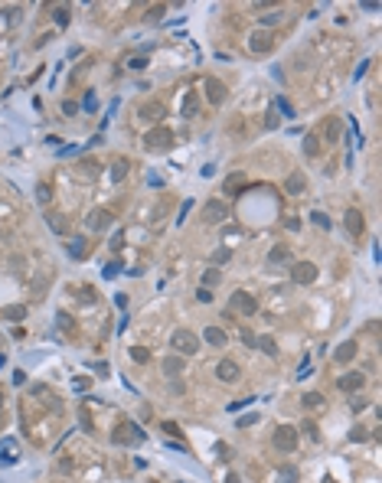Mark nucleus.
I'll return each mask as SVG.
<instances>
[{
	"label": "nucleus",
	"instance_id": "5",
	"mask_svg": "<svg viewBox=\"0 0 382 483\" xmlns=\"http://www.w3.org/2000/svg\"><path fill=\"white\" fill-rule=\"evenodd\" d=\"M229 310H235V314H242V317H252L255 310H258V300L248 291H235L232 297H229Z\"/></svg>",
	"mask_w": 382,
	"mask_h": 483
},
{
	"label": "nucleus",
	"instance_id": "14",
	"mask_svg": "<svg viewBox=\"0 0 382 483\" xmlns=\"http://www.w3.org/2000/svg\"><path fill=\"white\" fill-rule=\"evenodd\" d=\"M356 349H359V343H356V340H346V343H340V346L333 349V363H353Z\"/></svg>",
	"mask_w": 382,
	"mask_h": 483
},
{
	"label": "nucleus",
	"instance_id": "28",
	"mask_svg": "<svg viewBox=\"0 0 382 483\" xmlns=\"http://www.w3.org/2000/svg\"><path fill=\"white\" fill-rule=\"evenodd\" d=\"M46 222H49V229H52V232L66 235V216H59V212H49V216H46Z\"/></svg>",
	"mask_w": 382,
	"mask_h": 483
},
{
	"label": "nucleus",
	"instance_id": "52",
	"mask_svg": "<svg viewBox=\"0 0 382 483\" xmlns=\"http://www.w3.org/2000/svg\"><path fill=\"white\" fill-rule=\"evenodd\" d=\"M36 199H39V203H49V186H39V190H36Z\"/></svg>",
	"mask_w": 382,
	"mask_h": 483
},
{
	"label": "nucleus",
	"instance_id": "62",
	"mask_svg": "<svg viewBox=\"0 0 382 483\" xmlns=\"http://www.w3.org/2000/svg\"><path fill=\"white\" fill-rule=\"evenodd\" d=\"M226 483H239V477H235V473H229V477H226Z\"/></svg>",
	"mask_w": 382,
	"mask_h": 483
},
{
	"label": "nucleus",
	"instance_id": "43",
	"mask_svg": "<svg viewBox=\"0 0 382 483\" xmlns=\"http://www.w3.org/2000/svg\"><path fill=\"white\" fill-rule=\"evenodd\" d=\"M245 405H255V398H242V402H232V405H226L229 411H242Z\"/></svg>",
	"mask_w": 382,
	"mask_h": 483
},
{
	"label": "nucleus",
	"instance_id": "47",
	"mask_svg": "<svg viewBox=\"0 0 382 483\" xmlns=\"http://www.w3.org/2000/svg\"><path fill=\"white\" fill-rule=\"evenodd\" d=\"M366 69H369V59H363V62H359V66H356V72H353V79L359 82V79H363V75H366Z\"/></svg>",
	"mask_w": 382,
	"mask_h": 483
},
{
	"label": "nucleus",
	"instance_id": "59",
	"mask_svg": "<svg viewBox=\"0 0 382 483\" xmlns=\"http://www.w3.org/2000/svg\"><path fill=\"white\" fill-rule=\"evenodd\" d=\"M359 7H363V10H379V4H376V0H363Z\"/></svg>",
	"mask_w": 382,
	"mask_h": 483
},
{
	"label": "nucleus",
	"instance_id": "23",
	"mask_svg": "<svg viewBox=\"0 0 382 483\" xmlns=\"http://www.w3.org/2000/svg\"><path fill=\"white\" fill-rule=\"evenodd\" d=\"M255 349H261L265 356H278V343H275V336H255Z\"/></svg>",
	"mask_w": 382,
	"mask_h": 483
},
{
	"label": "nucleus",
	"instance_id": "13",
	"mask_svg": "<svg viewBox=\"0 0 382 483\" xmlns=\"http://www.w3.org/2000/svg\"><path fill=\"white\" fill-rule=\"evenodd\" d=\"M111 222H115L111 209H95V212H88V229H92V232H105Z\"/></svg>",
	"mask_w": 382,
	"mask_h": 483
},
{
	"label": "nucleus",
	"instance_id": "63",
	"mask_svg": "<svg viewBox=\"0 0 382 483\" xmlns=\"http://www.w3.org/2000/svg\"><path fill=\"white\" fill-rule=\"evenodd\" d=\"M323 483H337V480H333V477H323Z\"/></svg>",
	"mask_w": 382,
	"mask_h": 483
},
{
	"label": "nucleus",
	"instance_id": "48",
	"mask_svg": "<svg viewBox=\"0 0 382 483\" xmlns=\"http://www.w3.org/2000/svg\"><path fill=\"white\" fill-rule=\"evenodd\" d=\"M118 274H121V265H118V261H111V265L105 268V278H118Z\"/></svg>",
	"mask_w": 382,
	"mask_h": 483
},
{
	"label": "nucleus",
	"instance_id": "1",
	"mask_svg": "<svg viewBox=\"0 0 382 483\" xmlns=\"http://www.w3.org/2000/svg\"><path fill=\"white\" fill-rule=\"evenodd\" d=\"M170 346H173V353H180V356H196L199 353V336L193 333V330L180 327V330H173Z\"/></svg>",
	"mask_w": 382,
	"mask_h": 483
},
{
	"label": "nucleus",
	"instance_id": "34",
	"mask_svg": "<svg viewBox=\"0 0 382 483\" xmlns=\"http://www.w3.org/2000/svg\"><path fill=\"white\" fill-rule=\"evenodd\" d=\"M275 108L284 114V118H294V108H291V101L284 98V95H278V98H275Z\"/></svg>",
	"mask_w": 382,
	"mask_h": 483
},
{
	"label": "nucleus",
	"instance_id": "45",
	"mask_svg": "<svg viewBox=\"0 0 382 483\" xmlns=\"http://www.w3.org/2000/svg\"><path fill=\"white\" fill-rule=\"evenodd\" d=\"M196 300H199V304H209V300H212V291H209V287H199V291H196Z\"/></svg>",
	"mask_w": 382,
	"mask_h": 483
},
{
	"label": "nucleus",
	"instance_id": "32",
	"mask_svg": "<svg viewBox=\"0 0 382 483\" xmlns=\"http://www.w3.org/2000/svg\"><path fill=\"white\" fill-rule=\"evenodd\" d=\"M79 425H82V431H88V434H95V425H92V415H88V408H85V405H79Z\"/></svg>",
	"mask_w": 382,
	"mask_h": 483
},
{
	"label": "nucleus",
	"instance_id": "8",
	"mask_svg": "<svg viewBox=\"0 0 382 483\" xmlns=\"http://www.w3.org/2000/svg\"><path fill=\"white\" fill-rule=\"evenodd\" d=\"M363 385H366V376H363V372H346V376L337 379V389L346 392V395H356Z\"/></svg>",
	"mask_w": 382,
	"mask_h": 483
},
{
	"label": "nucleus",
	"instance_id": "64",
	"mask_svg": "<svg viewBox=\"0 0 382 483\" xmlns=\"http://www.w3.org/2000/svg\"><path fill=\"white\" fill-rule=\"evenodd\" d=\"M4 363H7V359H4V356H0V366H4Z\"/></svg>",
	"mask_w": 382,
	"mask_h": 483
},
{
	"label": "nucleus",
	"instance_id": "50",
	"mask_svg": "<svg viewBox=\"0 0 382 483\" xmlns=\"http://www.w3.org/2000/svg\"><path fill=\"white\" fill-rule=\"evenodd\" d=\"M255 421H258V415H255V411H252V415H242V418H239V428H248V425H255Z\"/></svg>",
	"mask_w": 382,
	"mask_h": 483
},
{
	"label": "nucleus",
	"instance_id": "25",
	"mask_svg": "<svg viewBox=\"0 0 382 483\" xmlns=\"http://www.w3.org/2000/svg\"><path fill=\"white\" fill-rule=\"evenodd\" d=\"M297 477H301V473H297V467H294V464H284L281 470H278L275 483H297Z\"/></svg>",
	"mask_w": 382,
	"mask_h": 483
},
{
	"label": "nucleus",
	"instance_id": "31",
	"mask_svg": "<svg viewBox=\"0 0 382 483\" xmlns=\"http://www.w3.org/2000/svg\"><path fill=\"white\" fill-rule=\"evenodd\" d=\"M297 431H304L310 441H320V428H317V421H310V418H304V425L297 428Z\"/></svg>",
	"mask_w": 382,
	"mask_h": 483
},
{
	"label": "nucleus",
	"instance_id": "44",
	"mask_svg": "<svg viewBox=\"0 0 382 483\" xmlns=\"http://www.w3.org/2000/svg\"><path fill=\"white\" fill-rule=\"evenodd\" d=\"M366 405H369V402H366V398H359V395H353V398H350V408H353V411H363Z\"/></svg>",
	"mask_w": 382,
	"mask_h": 483
},
{
	"label": "nucleus",
	"instance_id": "20",
	"mask_svg": "<svg viewBox=\"0 0 382 483\" xmlns=\"http://www.w3.org/2000/svg\"><path fill=\"white\" fill-rule=\"evenodd\" d=\"M196 111H199V95L196 92H186L183 108H180V118H196Z\"/></svg>",
	"mask_w": 382,
	"mask_h": 483
},
{
	"label": "nucleus",
	"instance_id": "38",
	"mask_svg": "<svg viewBox=\"0 0 382 483\" xmlns=\"http://www.w3.org/2000/svg\"><path fill=\"white\" fill-rule=\"evenodd\" d=\"M56 26H69V10L66 7H56Z\"/></svg>",
	"mask_w": 382,
	"mask_h": 483
},
{
	"label": "nucleus",
	"instance_id": "24",
	"mask_svg": "<svg viewBox=\"0 0 382 483\" xmlns=\"http://www.w3.org/2000/svg\"><path fill=\"white\" fill-rule=\"evenodd\" d=\"M26 307L23 304H13V307H0V320H23Z\"/></svg>",
	"mask_w": 382,
	"mask_h": 483
},
{
	"label": "nucleus",
	"instance_id": "21",
	"mask_svg": "<svg viewBox=\"0 0 382 483\" xmlns=\"http://www.w3.org/2000/svg\"><path fill=\"white\" fill-rule=\"evenodd\" d=\"M245 190H248V183H245V176H242V173H232L226 180V193H229V196H242Z\"/></svg>",
	"mask_w": 382,
	"mask_h": 483
},
{
	"label": "nucleus",
	"instance_id": "15",
	"mask_svg": "<svg viewBox=\"0 0 382 483\" xmlns=\"http://www.w3.org/2000/svg\"><path fill=\"white\" fill-rule=\"evenodd\" d=\"M304 190H307V176L304 173H291L288 180H284V193H288V196H301Z\"/></svg>",
	"mask_w": 382,
	"mask_h": 483
},
{
	"label": "nucleus",
	"instance_id": "16",
	"mask_svg": "<svg viewBox=\"0 0 382 483\" xmlns=\"http://www.w3.org/2000/svg\"><path fill=\"white\" fill-rule=\"evenodd\" d=\"M66 252H69V258L82 261V258H85V252H88V241L82 238V235H72V238L66 241Z\"/></svg>",
	"mask_w": 382,
	"mask_h": 483
},
{
	"label": "nucleus",
	"instance_id": "4",
	"mask_svg": "<svg viewBox=\"0 0 382 483\" xmlns=\"http://www.w3.org/2000/svg\"><path fill=\"white\" fill-rule=\"evenodd\" d=\"M173 144V131L170 128H160V124H157V128H150L147 134H144V147L147 150H167Z\"/></svg>",
	"mask_w": 382,
	"mask_h": 483
},
{
	"label": "nucleus",
	"instance_id": "30",
	"mask_svg": "<svg viewBox=\"0 0 382 483\" xmlns=\"http://www.w3.org/2000/svg\"><path fill=\"white\" fill-rule=\"evenodd\" d=\"M128 170H131L128 160H115V163H111V180H124V176H128Z\"/></svg>",
	"mask_w": 382,
	"mask_h": 483
},
{
	"label": "nucleus",
	"instance_id": "51",
	"mask_svg": "<svg viewBox=\"0 0 382 483\" xmlns=\"http://www.w3.org/2000/svg\"><path fill=\"white\" fill-rule=\"evenodd\" d=\"M95 108H98V98L88 92V95H85V111H95Z\"/></svg>",
	"mask_w": 382,
	"mask_h": 483
},
{
	"label": "nucleus",
	"instance_id": "10",
	"mask_svg": "<svg viewBox=\"0 0 382 483\" xmlns=\"http://www.w3.org/2000/svg\"><path fill=\"white\" fill-rule=\"evenodd\" d=\"M216 376H219V382H239L242 379V366L239 363H232V359H222L219 366H216Z\"/></svg>",
	"mask_w": 382,
	"mask_h": 483
},
{
	"label": "nucleus",
	"instance_id": "33",
	"mask_svg": "<svg viewBox=\"0 0 382 483\" xmlns=\"http://www.w3.org/2000/svg\"><path fill=\"white\" fill-rule=\"evenodd\" d=\"M219 278H222L219 268H206V271H203V287H216V284H219Z\"/></svg>",
	"mask_w": 382,
	"mask_h": 483
},
{
	"label": "nucleus",
	"instance_id": "12",
	"mask_svg": "<svg viewBox=\"0 0 382 483\" xmlns=\"http://www.w3.org/2000/svg\"><path fill=\"white\" fill-rule=\"evenodd\" d=\"M203 88H206V98H209V105H222V101H226V85H222L216 75H209V79L203 82Z\"/></svg>",
	"mask_w": 382,
	"mask_h": 483
},
{
	"label": "nucleus",
	"instance_id": "11",
	"mask_svg": "<svg viewBox=\"0 0 382 483\" xmlns=\"http://www.w3.org/2000/svg\"><path fill=\"white\" fill-rule=\"evenodd\" d=\"M343 222H346V232H350L353 238H359L366 232V219H363V212H359V209H346Z\"/></svg>",
	"mask_w": 382,
	"mask_h": 483
},
{
	"label": "nucleus",
	"instance_id": "39",
	"mask_svg": "<svg viewBox=\"0 0 382 483\" xmlns=\"http://www.w3.org/2000/svg\"><path fill=\"white\" fill-rule=\"evenodd\" d=\"M229 255H232L229 248H219V252H212V265H226V261H229Z\"/></svg>",
	"mask_w": 382,
	"mask_h": 483
},
{
	"label": "nucleus",
	"instance_id": "55",
	"mask_svg": "<svg viewBox=\"0 0 382 483\" xmlns=\"http://www.w3.org/2000/svg\"><path fill=\"white\" fill-rule=\"evenodd\" d=\"M23 382H26V372L17 369V372H13V385H23Z\"/></svg>",
	"mask_w": 382,
	"mask_h": 483
},
{
	"label": "nucleus",
	"instance_id": "9",
	"mask_svg": "<svg viewBox=\"0 0 382 483\" xmlns=\"http://www.w3.org/2000/svg\"><path fill=\"white\" fill-rule=\"evenodd\" d=\"M248 49H252L255 56H265V52H271V33L255 30L252 36H248Z\"/></svg>",
	"mask_w": 382,
	"mask_h": 483
},
{
	"label": "nucleus",
	"instance_id": "27",
	"mask_svg": "<svg viewBox=\"0 0 382 483\" xmlns=\"http://www.w3.org/2000/svg\"><path fill=\"white\" fill-rule=\"evenodd\" d=\"M304 154H307V157H317V154H320V137H317V134H307V137H304Z\"/></svg>",
	"mask_w": 382,
	"mask_h": 483
},
{
	"label": "nucleus",
	"instance_id": "60",
	"mask_svg": "<svg viewBox=\"0 0 382 483\" xmlns=\"http://www.w3.org/2000/svg\"><path fill=\"white\" fill-rule=\"evenodd\" d=\"M128 66H131V69H144V66H147V62H144L141 56H137V59H131V62H128Z\"/></svg>",
	"mask_w": 382,
	"mask_h": 483
},
{
	"label": "nucleus",
	"instance_id": "35",
	"mask_svg": "<svg viewBox=\"0 0 382 483\" xmlns=\"http://www.w3.org/2000/svg\"><path fill=\"white\" fill-rule=\"evenodd\" d=\"M131 359H134V363H147L150 359V349L147 346H131Z\"/></svg>",
	"mask_w": 382,
	"mask_h": 483
},
{
	"label": "nucleus",
	"instance_id": "46",
	"mask_svg": "<svg viewBox=\"0 0 382 483\" xmlns=\"http://www.w3.org/2000/svg\"><path fill=\"white\" fill-rule=\"evenodd\" d=\"M350 441H366V428H363V425H356V428L350 431Z\"/></svg>",
	"mask_w": 382,
	"mask_h": 483
},
{
	"label": "nucleus",
	"instance_id": "29",
	"mask_svg": "<svg viewBox=\"0 0 382 483\" xmlns=\"http://www.w3.org/2000/svg\"><path fill=\"white\" fill-rule=\"evenodd\" d=\"M281 20H284V10H281V7H271L268 13H261V23H265V26H275V23H281Z\"/></svg>",
	"mask_w": 382,
	"mask_h": 483
},
{
	"label": "nucleus",
	"instance_id": "6",
	"mask_svg": "<svg viewBox=\"0 0 382 483\" xmlns=\"http://www.w3.org/2000/svg\"><path fill=\"white\" fill-rule=\"evenodd\" d=\"M291 278H294V284H314L317 265L314 261H294V265H291Z\"/></svg>",
	"mask_w": 382,
	"mask_h": 483
},
{
	"label": "nucleus",
	"instance_id": "19",
	"mask_svg": "<svg viewBox=\"0 0 382 483\" xmlns=\"http://www.w3.org/2000/svg\"><path fill=\"white\" fill-rule=\"evenodd\" d=\"M203 340L209 343V346H219V349H222V346L229 343V336H226V330H219V327H206V330H203Z\"/></svg>",
	"mask_w": 382,
	"mask_h": 483
},
{
	"label": "nucleus",
	"instance_id": "49",
	"mask_svg": "<svg viewBox=\"0 0 382 483\" xmlns=\"http://www.w3.org/2000/svg\"><path fill=\"white\" fill-rule=\"evenodd\" d=\"M160 17H163V4H157V7L147 10V20H160Z\"/></svg>",
	"mask_w": 382,
	"mask_h": 483
},
{
	"label": "nucleus",
	"instance_id": "56",
	"mask_svg": "<svg viewBox=\"0 0 382 483\" xmlns=\"http://www.w3.org/2000/svg\"><path fill=\"white\" fill-rule=\"evenodd\" d=\"M307 372H310V359H304V363H301V369H297V376L304 379V376H307Z\"/></svg>",
	"mask_w": 382,
	"mask_h": 483
},
{
	"label": "nucleus",
	"instance_id": "18",
	"mask_svg": "<svg viewBox=\"0 0 382 483\" xmlns=\"http://www.w3.org/2000/svg\"><path fill=\"white\" fill-rule=\"evenodd\" d=\"M160 366H163V376H167V379H177L180 372H183V356L170 353V356H167V359H163Z\"/></svg>",
	"mask_w": 382,
	"mask_h": 483
},
{
	"label": "nucleus",
	"instance_id": "58",
	"mask_svg": "<svg viewBox=\"0 0 382 483\" xmlns=\"http://www.w3.org/2000/svg\"><path fill=\"white\" fill-rule=\"evenodd\" d=\"M265 124H268V128H278V111H268V121H265Z\"/></svg>",
	"mask_w": 382,
	"mask_h": 483
},
{
	"label": "nucleus",
	"instance_id": "54",
	"mask_svg": "<svg viewBox=\"0 0 382 483\" xmlns=\"http://www.w3.org/2000/svg\"><path fill=\"white\" fill-rule=\"evenodd\" d=\"M121 245H124V232H115V238H111V248H115V252H118V248H121Z\"/></svg>",
	"mask_w": 382,
	"mask_h": 483
},
{
	"label": "nucleus",
	"instance_id": "37",
	"mask_svg": "<svg viewBox=\"0 0 382 483\" xmlns=\"http://www.w3.org/2000/svg\"><path fill=\"white\" fill-rule=\"evenodd\" d=\"M239 336H242V343H245V346H252L255 349V333L248 327H239Z\"/></svg>",
	"mask_w": 382,
	"mask_h": 483
},
{
	"label": "nucleus",
	"instance_id": "17",
	"mask_svg": "<svg viewBox=\"0 0 382 483\" xmlns=\"http://www.w3.org/2000/svg\"><path fill=\"white\" fill-rule=\"evenodd\" d=\"M137 114H141L147 124H157L163 118V105H160V101H147V105H141V111H137Z\"/></svg>",
	"mask_w": 382,
	"mask_h": 483
},
{
	"label": "nucleus",
	"instance_id": "53",
	"mask_svg": "<svg viewBox=\"0 0 382 483\" xmlns=\"http://www.w3.org/2000/svg\"><path fill=\"white\" fill-rule=\"evenodd\" d=\"M79 111V105H75V101H62V114H75Z\"/></svg>",
	"mask_w": 382,
	"mask_h": 483
},
{
	"label": "nucleus",
	"instance_id": "42",
	"mask_svg": "<svg viewBox=\"0 0 382 483\" xmlns=\"http://www.w3.org/2000/svg\"><path fill=\"white\" fill-rule=\"evenodd\" d=\"M337 134H340V124H337V118H330L327 121V137H330V141H337Z\"/></svg>",
	"mask_w": 382,
	"mask_h": 483
},
{
	"label": "nucleus",
	"instance_id": "41",
	"mask_svg": "<svg viewBox=\"0 0 382 483\" xmlns=\"http://www.w3.org/2000/svg\"><path fill=\"white\" fill-rule=\"evenodd\" d=\"M310 219H314V222H317V225H320V229H330V225H333V222H330V219H327V216H323V212H310Z\"/></svg>",
	"mask_w": 382,
	"mask_h": 483
},
{
	"label": "nucleus",
	"instance_id": "40",
	"mask_svg": "<svg viewBox=\"0 0 382 483\" xmlns=\"http://www.w3.org/2000/svg\"><path fill=\"white\" fill-rule=\"evenodd\" d=\"M56 323H59V327H62V330H66V333H69V330H72V327H75V323H72V320H69V314H62V310H59V314H56Z\"/></svg>",
	"mask_w": 382,
	"mask_h": 483
},
{
	"label": "nucleus",
	"instance_id": "7",
	"mask_svg": "<svg viewBox=\"0 0 382 483\" xmlns=\"http://www.w3.org/2000/svg\"><path fill=\"white\" fill-rule=\"evenodd\" d=\"M229 219V206L222 203V199H209V203L203 206V222L216 225V222H226Z\"/></svg>",
	"mask_w": 382,
	"mask_h": 483
},
{
	"label": "nucleus",
	"instance_id": "3",
	"mask_svg": "<svg viewBox=\"0 0 382 483\" xmlns=\"http://www.w3.org/2000/svg\"><path fill=\"white\" fill-rule=\"evenodd\" d=\"M271 444L278 447V451L291 454V451L297 447V428H294V425H278V428H275V438H271Z\"/></svg>",
	"mask_w": 382,
	"mask_h": 483
},
{
	"label": "nucleus",
	"instance_id": "57",
	"mask_svg": "<svg viewBox=\"0 0 382 483\" xmlns=\"http://www.w3.org/2000/svg\"><path fill=\"white\" fill-rule=\"evenodd\" d=\"M163 431H167V434H180V428L173 425V421H163Z\"/></svg>",
	"mask_w": 382,
	"mask_h": 483
},
{
	"label": "nucleus",
	"instance_id": "22",
	"mask_svg": "<svg viewBox=\"0 0 382 483\" xmlns=\"http://www.w3.org/2000/svg\"><path fill=\"white\" fill-rule=\"evenodd\" d=\"M268 261H271V265H288V261H291V248L288 245H275L271 252H268Z\"/></svg>",
	"mask_w": 382,
	"mask_h": 483
},
{
	"label": "nucleus",
	"instance_id": "2",
	"mask_svg": "<svg viewBox=\"0 0 382 483\" xmlns=\"http://www.w3.org/2000/svg\"><path fill=\"white\" fill-rule=\"evenodd\" d=\"M111 441H115L118 447H121V444H124V447H128V444H141V441H144V431H141V428H137L134 421H124V425H118V428H115Z\"/></svg>",
	"mask_w": 382,
	"mask_h": 483
},
{
	"label": "nucleus",
	"instance_id": "36",
	"mask_svg": "<svg viewBox=\"0 0 382 483\" xmlns=\"http://www.w3.org/2000/svg\"><path fill=\"white\" fill-rule=\"evenodd\" d=\"M190 209H193V199H183V206H180V212H177V225H183V222H186Z\"/></svg>",
	"mask_w": 382,
	"mask_h": 483
},
{
	"label": "nucleus",
	"instance_id": "26",
	"mask_svg": "<svg viewBox=\"0 0 382 483\" xmlns=\"http://www.w3.org/2000/svg\"><path fill=\"white\" fill-rule=\"evenodd\" d=\"M323 405H327V398H323L320 392H307V395H304V408H310V411H320Z\"/></svg>",
	"mask_w": 382,
	"mask_h": 483
},
{
	"label": "nucleus",
	"instance_id": "61",
	"mask_svg": "<svg viewBox=\"0 0 382 483\" xmlns=\"http://www.w3.org/2000/svg\"><path fill=\"white\" fill-rule=\"evenodd\" d=\"M115 304H118V307L124 310V307H128V297H124V294H115Z\"/></svg>",
	"mask_w": 382,
	"mask_h": 483
}]
</instances>
